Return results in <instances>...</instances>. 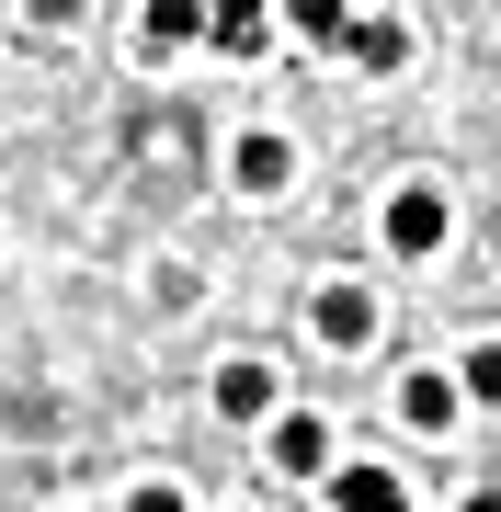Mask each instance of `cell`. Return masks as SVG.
<instances>
[{"label":"cell","instance_id":"5b68a950","mask_svg":"<svg viewBox=\"0 0 501 512\" xmlns=\"http://www.w3.org/2000/svg\"><path fill=\"white\" fill-rule=\"evenodd\" d=\"M285 171H297L285 137H240V148H228V183H240V194H285Z\"/></svg>","mask_w":501,"mask_h":512},{"label":"cell","instance_id":"52a82bcc","mask_svg":"<svg viewBox=\"0 0 501 512\" xmlns=\"http://www.w3.org/2000/svg\"><path fill=\"white\" fill-rule=\"evenodd\" d=\"M217 410H228V421H274V365H251V353L217 365Z\"/></svg>","mask_w":501,"mask_h":512},{"label":"cell","instance_id":"5bb4252c","mask_svg":"<svg viewBox=\"0 0 501 512\" xmlns=\"http://www.w3.org/2000/svg\"><path fill=\"white\" fill-rule=\"evenodd\" d=\"M23 12H35V23H80V0H23Z\"/></svg>","mask_w":501,"mask_h":512},{"label":"cell","instance_id":"277c9868","mask_svg":"<svg viewBox=\"0 0 501 512\" xmlns=\"http://www.w3.org/2000/svg\"><path fill=\"white\" fill-rule=\"evenodd\" d=\"M274 467H285V478H319V467H331V421L274 410Z\"/></svg>","mask_w":501,"mask_h":512},{"label":"cell","instance_id":"4fadbf2b","mask_svg":"<svg viewBox=\"0 0 501 512\" xmlns=\"http://www.w3.org/2000/svg\"><path fill=\"white\" fill-rule=\"evenodd\" d=\"M126 512H194V501L171 490V478H137V490H126Z\"/></svg>","mask_w":501,"mask_h":512},{"label":"cell","instance_id":"8fae6325","mask_svg":"<svg viewBox=\"0 0 501 512\" xmlns=\"http://www.w3.org/2000/svg\"><path fill=\"white\" fill-rule=\"evenodd\" d=\"M285 23H297L308 46H342V23H353V0H274Z\"/></svg>","mask_w":501,"mask_h":512},{"label":"cell","instance_id":"3957f363","mask_svg":"<svg viewBox=\"0 0 501 512\" xmlns=\"http://www.w3.org/2000/svg\"><path fill=\"white\" fill-rule=\"evenodd\" d=\"M319 478H331V512H410L399 467H319Z\"/></svg>","mask_w":501,"mask_h":512},{"label":"cell","instance_id":"8992f818","mask_svg":"<svg viewBox=\"0 0 501 512\" xmlns=\"http://www.w3.org/2000/svg\"><path fill=\"white\" fill-rule=\"evenodd\" d=\"M342 57H353V69H399V57H410V23L353 12V23H342Z\"/></svg>","mask_w":501,"mask_h":512},{"label":"cell","instance_id":"30bf717a","mask_svg":"<svg viewBox=\"0 0 501 512\" xmlns=\"http://www.w3.org/2000/svg\"><path fill=\"white\" fill-rule=\"evenodd\" d=\"M399 421L410 433H445L456 421V376H399Z\"/></svg>","mask_w":501,"mask_h":512},{"label":"cell","instance_id":"7a4b0ae2","mask_svg":"<svg viewBox=\"0 0 501 512\" xmlns=\"http://www.w3.org/2000/svg\"><path fill=\"white\" fill-rule=\"evenodd\" d=\"M308 319H319V342H331V353H365V342H376V296H365V285H319Z\"/></svg>","mask_w":501,"mask_h":512},{"label":"cell","instance_id":"9a60e30c","mask_svg":"<svg viewBox=\"0 0 501 512\" xmlns=\"http://www.w3.org/2000/svg\"><path fill=\"white\" fill-rule=\"evenodd\" d=\"M456 512H501V501H490V490H479V501H456Z\"/></svg>","mask_w":501,"mask_h":512},{"label":"cell","instance_id":"ba28073f","mask_svg":"<svg viewBox=\"0 0 501 512\" xmlns=\"http://www.w3.org/2000/svg\"><path fill=\"white\" fill-rule=\"evenodd\" d=\"M137 46H149V57H171V46H205V0H149Z\"/></svg>","mask_w":501,"mask_h":512},{"label":"cell","instance_id":"9c48e42d","mask_svg":"<svg viewBox=\"0 0 501 512\" xmlns=\"http://www.w3.org/2000/svg\"><path fill=\"white\" fill-rule=\"evenodd\" d=\"M262 12H274V0H205V46L251 57V46H262Z\"/></svg>","mask_w":501,"mask_h":512},{"label":"cell","instance_id":"7c38bea8","mask_svg":"<svg viewBox=\"0 0 501 512\" xmlns=\"http://www.w3.org/2000/svg\"><path fill=\"white\" fill-rule=\"evenodd\" d=\"M456 399H501V353H490V342L467 353V376H456Z\"/></svg>","mask_w":501,"mask_h":512},{"label":"cell","instance_id":"6da1fadb","mask_svg":"<svg viewBox=\"0 0 501 512\" xmlns=\"http://www.w3.org/2000/svg\"><path fill=\"white\" fill-rule=\"evenodd\" d=\"M445 194H433V183H410V194H388V251L399 262H422V251H445Z\"/></svg>","mask_w":501,"mask_h":512}]
</instances>
